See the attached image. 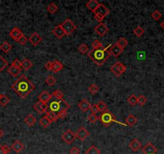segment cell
Instances as JSON below:
<instances>
[{"mask_svg": "<svg viewBox=\"0 0 164 154\" xmlns=\"http://www.w3.org/2000/svg\"><path fill=\"white\" fill-rule=\"evenodd\" d=\"M52 62H51V61L47 62V64H45V68L49 71H52Z\"/></svg>", "mask_w": 164, "mask_h": 154, "instance_id": "51", "label": "cell"}, {"mask_svg": "<svg viewBox=\"0 0 164 154\" xmlns=\"http://www.w3.org/2000/svg\"><path fill=\"white\" fill-rule=\"evenodd\" d=\"M109 8H107L104 4L100 3L99 6L97 7V8L94 11V18L97 22H99V23H102V20L104 19L105 17L109 15Z\"/></svg>", "mask_w": 164, "mask_h": 154, "instance_id": "5", "label": "cell"}, {"mask_svg": "<svg viewBox=\"0 0 164 154\" xmlns=\"http://www.w3.org/2000/svg\"><path fill=\"white\" fill-rule=\"evenodd\" d=\"M21 71V68H18V67H15L14 65H11V67L7 69V72L10 73L12 75V76H14V77H17L18 75L20 73Z\"/></svg>", "mask_w": 164, "mask_h": 154, "instance_id": "23", "label": "cell"}, {"mask_svg": "<svg viewBox=\"0 0 164 154\" xmlns=\"http://www.w3.org/2000/svg\"><path fill=\"white\" fill-rule=\"evenodd\" d=\"M127 101L131 106H136L138 104V97L135 95H131L127 99Z\"/></svg>", "mask_w": 164, "mask_h": 154, "instance_id": "33", "label": "cell"}, {"mask_svg": "<svg viewBox=\"0 0 164 154\" xmlns=\"http://www.w3.org/2000/svg\"><path fill=\"white\" fill-rule=\"evenodd\" d=\"M12 48V45L7 41L3 42V43L0 45V49H1L4 53H8L9 51H11Z\"/></svg>", "mask_w": 164, "mask_h": 154, "instance_id": "27", "label": "cell"}, {"mask_svg": "<svg viewBox=\"0 0 164 154\" xmlns=\"http://www.w3.org/2000/svg\"><path fill=\"white\" fill-rule=\"evenodd\" d=\"M21 66H22L21 67H22L23 70L28 71V70H29L31 67H32L33 64L31 60H28V59H24V60L21 62Z\"/></svg>", "mask_w": 164, "mask_h": 154, "instance_id": "25", "label": "cell"}, {"mask_svg": "<svg viewBox=\"0 0 164 154\" xmlns=\"http://www.w3.org/2000/svg\"><path fill=\"white\" fill-rule=\"evenodd\" d=\"M48 107L49 108V110L53 112L57 115L59 119H62L65 117L68 109H69L71 106L65 101V100H59L54 99L50 100L49 105Z\"/></svg>", "mask_w": 164, "mask_h": 154, "instance_id": "3", "label": "cell"}, {"mask_svg": "<svg viewBox=\"0 0 164 154\" xmlns=\"http://www.w3.org/2000/svg\"><path fill=\"white\" fill-rule=\"evenodd\" d=\"M64 67L63 66L62 63L60 62L59 60H54L52 62V71L56 73V72H59L60 71H61Z\"/></svg>", "mask_w": 164, "mask_h": 154, "instance_id": "22", "label": "cell"}, {"mask_svg": "<svg viewBox=\"0 0 164 154\" xmlns=\"http://www.w3.org/2000/svg\"><path fill=\"white\" fill-rule=\"evenodd\" d=\"M98 120L102 122V124H104L105 127L109 126L113 122H117L118 124H120L119 122H118L115 120V116H114L113 115V113H111L110 111L108 110V109H106V110L104 111L103 113H102Z\"/></svg>", "mask_w": 164, "mask_h": 154, "instance_id": "4", "label": "cell"}, {"mask_svg": "<svg viewBox=\"0 0 164 154\" xmlns=\"http://www.w3.org/2000/svg\"><path fill=\"white\" fill-rule=\"evenodd\" d=\"M151 18L155 21L159 20L160 18H162V14H161V12L159 11H153L152 14H151Z\"/></svg>", "mask_w": 164, "mask_h": 154, "instance_id": "44", "label": "cell"}, {"mask_svg": "<svg viewBox=\"0 0 164 154\" xmlns=\"http://www.w3.org/2000/svg\"><path fill=\"white\" fill-rule=\"evenodd\" d=\"M92 49H100L104 48V47H103L102 44L99 40H95L92 43Z\"/></svg>", "mask_w": 164, "mask_h": 154, "instance_id": "46", "label": "cell"}, {"mask_svg": "<svg viewBox=\"0 0 164 154\" xmlns=\"http://www.w3.org/2000/svg\"><path fill=\"white\" fill-rule=\"evenodd\" d=\"M160 26H161V28H162V29H163V30H164V20L162 21V23H160Z\"/></svg>", "mask_w": 164, "mask_h": 154, "instance_id": "53", "label": "cell"}, {"mask_svg": "<svg viewBox=\"0 0 164 154\" xmlns=\"http://www.w3.org/2000/svg\"><path fill=\"white\" fill-rule=\"evenodd\" d=\"M78 51L80 53H81L82 55H85L89 52V48L85 44H81L78 48Z\"/></svg>", "mask_w": 164, "mask_h": 154, "instance_id": "38", "label": "cell"}, {"mask_svg": "<svg viewBox=\"0 0 164 154\" xmlns=\"http://www.w3.org/2000/svg\"><path fill=\"white\" fill-rule=\"evenodd\" d=\"M12 150L8 145H0V154H8Z\"/></svg>", "mask_w": 164, "mask_h": 154, "instance_id": "40", "label": "cell"}, {"mask_svg": "<svg viewBox=\"0 0 164 154\" xmlns=\"http://www.w3.org/2000/svg\"><path fill=\"white\" fill-rule=\"evenodd\" d=\"M28 41V39L27 38V37L23 34V36H21L19 39H18V40L17 42H18V44H21V45H24V44H27V42Z\"/></svg>", "mask_w": 164, "mask_h": 154, "instance_id": "47", "label": "cell"}, {"mask_svg": "<svg viewBox=\"0 0 164 154\" xmlns=\"http://www.w3.org/2000/svg\"><path fill=\"white\" fill-rule=\"evenodd\" d=\"M12 88L22 99H25L35 89V85L25 76H22L12 84Z\"/></svg>", "mask_w": 164, "mask_h": 154, "instance_id": "1", "label": "cell"}, {"mask_svg": "<svg viewBox=\"0 0 164 154\" xmlns=\"http://www.w3.org/2000/svg\"><path fill=\"white\" fill-rule=\"evenodd\" d=\"M110 70L115 76H121L126 71V67L121 62H116L113 66H111Z\"/></svg>", "mask_w": 164, "mask_h": 154, "instance_id": "7", "label": "cell"}, {"mask_svg": "<svg viewBox=\"0 0 164 154\" xmlns=\"http://www.w3.org/2000/svg\"><path fill=\"white\" fill-rule=\"evenodd\" d=\"M61 138H62V140H64L66 144L71 145V144H72V143L74 142V140H76V133H74L72 130L68 129V130H66V131L62 134Z\"/></svg>", "mask_w": 164, "mask_h": 154, "instance_id": "8", "label": "cell"}, {"mask_svg": "<svg viewBox=\"0 0 164 154\" xmlns=\"http://www.w3.org/2000/svg\"><path fill=\"white\" fill-rule=\"evenodd\" d=\"M23 34L22 32V31L18 28H14L11 31H10V36L12 37V39H14L15 41H18V39L21 36H23Z\"/></svg>", "mask_w": 164, "mask_h": 154, "instance_id": "16", "label": "cell"}, {"mask_svg": "<svg viewBox=\"0 0 164 154\" xmlns=\"http://www.w3.org/2000/svg\"><path fill=\"white\" fill-rule=\"evenodd\" d=\"M1 95H2V94H0V97H1Z\"/></svg>", "mask_w": 164, "mask_h": 154, "instance_id": "54", "label": "cell"}, {"mask_svg": "<svg viewBox=\"0 0 164 154\" xmlns=\"http://www.w3.org/2000/svg\"><path fill=\"white\" fill-rule=\"evenodd\" d=\"M99 4L100 3L97 2V0H90V1H89V2L86 3V7H87L89 10H90L91 11L94 13V11H96L97 7L99 6Z\"/></svg>", "mask_w": 164, "mask_h": 154, "instance_id": "21", "label": "cell"}, {"mask_svg": "<svg viewBox=\"0 0 164 154\" xmlns=\"http://www.w3.org/2000/svg\"><path fill=\"white\" fill-rule=\"evenodd\" d=\"M24 122L28 124V126H34L35 123H36V119H35L34 116L32 115V114H29L27 117L24 118Z\"/></svg>", "mask_w": 164, "mask_h": 154, "instance_id": "24", "label": "cell"}, {"mask_svg": "<svg viewBox=\"0 0 164 154\" xmlns=\"http://www.w3.org/2000/svg\"><path fill=\"white\" fill-rule=\"evenodd\" d=\"M45 82L49 86H53L56 83V80L53 76H49L45 80Z\"/></svg>", "mask_w": 164, "mask_h": 154, "instance_id": "39", "label": "cell"}, {"mask_svg": "<svg viewBox=\"0 0 164 154\" xmlns=\"http://www.w3.org/2000/svg\"><path fill=\"white\" fill-rule=\"evenodd\" d=\"M129 148L134 152H138L142 148V143L137 138H134L129 143Z\"/></svg>", "mask_w": 164, "mask_h": 154, "instance_id": "13", "label": "cell"}, {"mask_svg": "<svg viewBox=\"0 0 164 154\" xmlns=\"http://www.w3.org/2000/svg\"><path fill=\"white\" fill-rule=\"evenodd\" d=\"M88 89L92 95L97 94V92H99V87L96 85V84H92L88 87Z\"/></svg>", "mask_w": 164, "mask_h": 154, "instance_id": "41", "label": "cell"}, {"mask_svg": "<svg viewBox=\"0 0 164 154\" xmlns=\"http://www.w3.org/2000/svg\"><path fill=\"white\" fill-rule=\"evenodd\" d=\"M10 102V99L6 96V95H1L0 97V104L3 107L7 106Z\"/></svg>", "mask_w": 164, "mask_h": 154, "instance_id": "37", "label": "cell"}, {"mask_svg": "<svg viewBox=\"0 0 164 154\" xmlns=\"http://www.w3.org/2000/svg\"><path fill=\"white\" fill-rule=\"evenodd\" d=\"M116 44H118L119 47H121L122 48L124 49L128 45V40L126 39H125V38L122 37V38H119V39L117 41Z\"/></svg>", "mask_w": 164, "mask_h": 154, "instance_id": "32", "label": "cell"}, {"mask_svg": "<svg viewBox=\"0 0 164 154\" xmlns=\"http://www.w3.org/2000/svg\"><path fill=\"white\" fill-rule=\"evenodd\" d=\"M99 119V117L97 116V114H94V113H91L90 115L88 116V120L89 121L92 123V124H94L97 122V120Z\"/></svg>", "mask_w": 164, "mask_h": 154, "instance_id": "45", "label": "cell"}, {"mask_svg": "<svg viewBox=\"0 0 164 154\" xmlns=\"http://www.w3.org/2000/svg\"><path fill=\"white\" fill-rule=\"evenodd\" d=\"M95 32L97 33L100 36H105L107 33L109 32V28L107 27L106 24L104 23H98L94 28Z\"/></svg>", "mask_w": 164, "mask_h": 154, "instance_id": "9", "label": "cell"}, {"mask_svg": "<svg viewBox=\"0 0 164 154\" xmlns=\"http://www.w3.org/2000/svg\"><path fill=\"white\" fill-rule=\"evenodd\" d=\"M101 150L95 145H91L88 149L85 151V154H101Z\"/></svg>", "mask_w": 164, "mask_h": 154, "instance_id": "28", "label": "cell"}, {"mask_svg": "<svg viewBox=\"0 0 164 154\" xmlns=\"http://www.w3.org/2000/svg\"><path fill=\"white\" fill-rule=\"evenodd\" d=\"M34 109L39 114H44L48 112V105L47 103H44L41 101H38L34 104Z\"/></svg>", "mask_w": 164, "mask_h": 154, "instance_id": "11", "label": "cell"}, {"mask_svg": "<svg viewBox=\"0 0 164 154\" xmlns=\"http://www.w3.org/2000/svg\"><path fill=\"white\" fill-rule=\"evenodd\" d=\"M80 152H81L80 149L78 147H76V146L71 148L69 151V154H80Z\"/></svg>", "mask_w": 164, "mask_h": 154, "instance_id": "48", "label": "cell"}, {"mask_svg": "<svg viewBox=\"0 0 164 154\" xmlns=\"http://www.w3.org/2000/svg\"><path fill=\"white\" fill-rule=\"evenodd\" d=\"M28 40H29V42H30L31 44H32L33 46H37V45L42 41V38L38 33L34 32L30 37H29Z\"/></svg>", "mask_w": 164, "mask_h": 154, "instance_id": "18", "label": "cell"}, {"mask_svg": "<svg viewBox=\"0 0 164 154\" xmlns=\"http://www.w3.org/2000/svg\"><path fill=\"white\" fill-rule=\"evenodd\" d=\"M142 153L143 154H155L158 152V149L153 145L152 143H147L143 148H142Z\"/></svg>", "mask_w": 164, "mask_h": 154, "instance_id": "12", "label": "cell"}, {"mask_svg": "<svg viewBox=\"0 0 164 154\" xmlns=\"http://www.w3.org/2000/svg\"><path fill=\"white\" fill-rule=\"evenodd\" d=\"M137 121H138L137 117L135 116L132 115V114H129L127 117H126V124H128L129 126H134V124L137 123Z\"/></svg>", "mask_w": 164, "mask_h": 154, "instance_id": "26", "label": "cell"}, {"mask_svg": "<svg viewBox=\"0 0 164 154\" xmlns=\"http://www.w3.org/2000/svg\"><path fill=\"white\" fill-rule=\"evenodd\" d=\"M134 33L137 37H142L144 34V33H145V31H144V29L142 27L138 26L134 30Z\"/></svg>", "mask_w": 164, "mask_h": 154, "instance_id": "34", "label": "cell"}, {"mask_svg": "<svg viewBox=\"0 0 164 154\" xmlns=\"http://www.w3.org/2000/svg\"><path fill=\"white\" fill-rule=\"evenodd\" d=\"M52 97V95L49 93L47 91H44V92H42L41 93L39 94L38 98H39V101H41L44 103H47L51 100Z\"/></svg>", "mask_w": 164, "mask_h": 154, "instance_id": "17", "label": "cell"}, {"mask_svg": "<svg viewBox=\"0 0 164 154\" xmlns=\"http://www.w3.org/2000/svg\"><path fill=\"white\" fill-rule=\"evenodd\" d=\"M52 33H53V34L56 38L60 39H62L63 37L65 35V31H64V29L62 28L61 24H59V25L56 26L55 28H54V29L52 30Z\"/></svg>", "mask_w": 164, "mask_h": 154, "instance_id": "14", "label": "cell"}, {"mask_svg": "<svg viewBox=\"0 0 164 154\" xmlns=\"http://www.w3.org/2000/svg\"><path fill=\"white\" fill-rule=\"evenodd\" d=\"M3 135H4V133H3V131L2 130V129H0V138H2V136H3Z\"/></svg>", "mask_w": 164, "mask_h": 154, "instance_id": "52", "label": "cell"}, {"mask_svg": "<svg viewBox=\"0 0 164 154\" xmlns=\"http://www.w3.org/2000/svg\"><path fill=\"white\" fill-rule=\"evenodd\" d=\"M91 105H92V104L85 99L82 100L78 103L79 108H80L83 113H86L89 109H90Z\"/></svg>", "mask_w": 164, "mask_h": 154, "instance_id": "19", "label": "cell"}, {"mask_svg": "<svg viewBox=\"0 0 164 154\" xmlns=\"http://www.w3.org/2000/svg\"><path fill=\"white\" fill-rule=\"evenodd\" d=\"M89 135H90L89 132L85 127H81L76 133V138H78L79 140H81V141H84Z\"/></svg>", "mask_w": 164, "mask_h": 154, "instance_id": "10", "label": "cell"}, {"mask_svg": "<svg viewBox=\"0 0 164 154\" xmlns=\"http://www.w3.org/2000/svg\"><path fill=\"white\" fill-rule=\"evenodd\" d=\"M90 110L92 111V113H94V114H97V113H99V110L97 107V104H92L91 105Z\"/></svg>", "mask_w": 164, "mask_h": 154, "instance_id": "49", "label": "cell"}, {"mask_svg": "<svg viewBox=\"0 0 164 154\" xmlns=\"http://www.w3.org/2000/svg\"><path fill=\"white\" fill-rule=\"evenodd\" d=\"M146 101H147V99L146 97L143 95H140L139 97H138V104H139L140 106H144L146 104Z\"/></svg>", "mask_w": 164, "mask_h": 154, "instance_id": "42", "label": "cell"}, {"mask_svg": "<svg viewBox=\"0 0 164 154\" xmlns=\"http://www.w3.org/2000/svg\"><path fill=\"white\" fill-rule=\"evenodd\" d=\"M61 26H62V28L65 31V35H69L72 32H74L76 29V26L74 24L73 22L70 18H66L64 21V23L61 24Z\"/></svg>", "mask_w": 164, "mask_h": 154, "instance_id": "6", "label": "cell"}, {"mask_svg": "<svg viewBox=\"0 0 164 154\" xmlns=\"http://www.w3.org/2000/svg\"><path fill=\"white\" fill-rule=\"evenodd\" d=\"M12 149H13L16 153H19L24 149V145L21 143L20 140H15L12 145Z\"/></svg>", "mask_w": 164, "mask_h": 154, "instance_id": "20", "label": "cell"}, {"mask_svg": "<svg viewBox=\"0 0 164 154\" xmlns=\"http://www.w3.org/2000/svg\"><path fill=\"white\" fill-rule=\"evenodd\" d=\"M97 107L100 113H103L104 111H105L107 109V105L103 100H100V101L97 103Z\"/></svg>", "mask_w": 164, "mask_h": 154, "instance_id": "35", "label": "cell"}, {"mask_svg": "<svg viewBox=\"0 0 164 154\" xmlns=\"http://www.w3.org/2000/svg\"><path fill=\"white\" fill-rule=\"evenodd\" d=\"M51 123L52 122L47 118L46 116H43V117L39 120V124H40V125H41L42 127H44V128H48Z\"/></svg>", "mask_w": 164, "mask_h": 154, "instance_id": "31", "label": "cell"}, {"mask_svg": "<svg viewBox=\"0 0 164 154\" xmlns=\"http://www.w3.org/2000/svg\"><path fill=\"white\" fill-rule=\"evenodd\" d=\"M124 49L122 48L121 47H119L117 44H112V46L110 48V54L114 57H118L123 52Z\"/></svg>", "mask_w": 164, "mask_h": 154, "instance_id": "15", "label": "cell"}, {"mask_svg": "<svg viewBox=\"0 0 164 154\" xmlns=\"http://www.w3.org/2000/svg\"><path fill=\"white\" fill-rule=\"evenodd\" d=\"M46 116L51 122H55L59 119L57 115H56L55 113H53V112H52V111L50 110L48 111L46 113Z\"/></svg>", "mask_w": 164, "mask_h": 154, "instance_id": "29", "label": "cell"}, {"mask_svg": "<svg viewBox=\"0 0 164 154\" xmlns=\"http://www.w3.org/2000/svg\"><path fill=\"white\" fill-rule=\"evenodd\" d=\"M111 46H112V44H109L105 48H102L100 49H92L89 52V56L97 66L101 67L104 64V63L110 56Z\"/></svg>", "mask_w": 164, "mask_h": 154, "instance_id": "2", "label": "cell"}, {"mask_svg": "<svg viewBox=\"0 0 164 154\" xmlns=\"http://www.w3.org/2000/svg\"><path fill=\"white\" fill-rule=\"evenodd\" d=\"M7 64H8V63H7V60L0 55V73L2 72V71L5 67H7Z\"/></svg>", "mask_w": 164, "mask_h": 154, "instance_id": "43", "label": "cell"}, {"mask_svg": "<svg viewBox=\"0 0 164 154\" xmlns=\"http://www.w3.org/2000/svg\"><path fill=\"white\" fill-rule=\"evenodd\" d=\"M47 11L50 13V14H55L58 11V6L54 2H52L49 5V7H47Z\"/></svg>", "mask_w": 164, "mask_h": 154, "instance_id": "30", "label": "cell"}, {"mask_svg": "<svg viewBox=\"0 0 164 154\" xmlns=\"http://www.w3.org/2000/svg\"><path fill=\"white\" fill-rule=\"evenodd\" d=\"M52 96L55 99L59 100H64V93L60 90H55V92H53V93H52Z\"/></svg>", "mask_w": 164, "mask_h": 154, "instance_id": "36", "label": "cell"}, {"mask_svg": "<svg viewBox=\"0 0 164 154\" xmlns=\"http://www.w3.org/2000/svg\"><path fill=\"white\" fill-rule=\"evenodd\" d=\"M12 64L14 65V66H15V67H18V68H21V67H22V66H21V61H19L18 59H15V60L13 62H12Z\"/></svg>", "mask_w": 164, "mask_h": 154, "instance_id": "50", "label": "cell"}]
</instances>
